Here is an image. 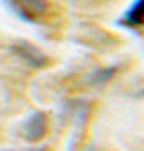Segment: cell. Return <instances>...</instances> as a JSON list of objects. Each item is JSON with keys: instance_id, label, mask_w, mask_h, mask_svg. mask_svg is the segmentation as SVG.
Wrapping results in <instances>:
<instances>
[{"instance_id": "1", "label": "cell", "mask_w": 144, "mask_h": 151, "mask_svg": "<svg viewBox=\"0 0 144 151\" xmlns=\"http://www.w3.org/2000/svg\"><path fill=\"white\" fill-rule=\"evenodd\" d=\"M7 5H9V9H12L19 19L33 21V24L45 21V17L50 14L47 0H7Z\"/></svg>"}, {"instance_id": "2", "label": "cell", "mask_w": 144, "mask_h": 151, "mask_svg": "<svg viewBox=\"0 0 144 151\" xmlns=\"http://www.w3.org/2000/svg\"><path fill=\"white\" fill-rule=\"evenodd\" d=\"M45 130H47V118H45V113H33V116L26 120V125H24V137H26V139H40V137L45 134Z\"/></svg>"}, {"instance_id": "3", "label": "cell", "mask_w": 144, "mask_h": 151, "mask_svg": "<svg viewBox=\"0 0 144 151\" xmlns=\"http://www.w3.org/2000/svg\"><path fill=\"white\" fill-rule=\"evenodd\" d=\"M123 24L125 26H139L144 24V0H137L123 17Z\"/></svg>"}, {"instance_id": "4", "label": "cell", "mask_w": 144, "mask_h": 151, "mask_svg": "<svg viewBox=\"0 0 144 151\" xmlns=\"http://www.w3.org/2000/svg\"><path fill=\"white\" fill-rule=\"evenodd\" d=\"M14 52L21 57V59H28L31 64H35V66H40L45 59H42V54L40 52H35L33 47H28V45H14Z\"/></svg>"}, {"instance_id": "5", "label": "cell", "mask_w": 144, "mask_h": 151, "mask_svg": "<svg viewBox=\"0 0 144 151\" xmlns=\"http://www.w3.org/2000/svg\"><path fill=\"white\" fill-rule=\"evenodd\" d=\"M33 151H42V149H33Z\"/></svg>"}]
</instances>
